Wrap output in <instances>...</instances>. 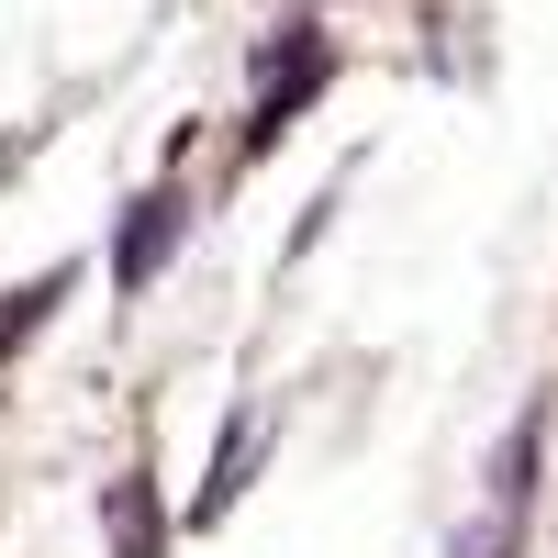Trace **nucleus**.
Segmentation results:
<instances>
[{"label":"nucleus","instance_id":"nucleus-1","mask_svg":"<svg viewBox=\"0 0 558 558\" xmlns=\"http://www.w3.org/2000/svg\"><path fill=\"white\" fill-rule=\"evenodd\" d=\"M525 470H536V413H525L514 436H502L492 492H481V514L458 525V547H447V558H514V547H525Z\"/></svg>","mask_w":558,"mask_h":558},{"label":"nucleus","instance_id":"nucleus-2","mask_svg":"<svg viewBox=\"0 0 558 558\" xmlns=\"http://www.w3.org/2000/svg\"><path fill=\"white\" fill-rule=\"evenodd\" d=\"M179 223H191V213H179L168 191H157V202H134V223H123V291H146V279H157V257H168Z\"/></svg>","mask_w":558,"mask_h":558},{"label":"nucleus","instance_id":"nucleus-3","mask_svg":"<svg viewBox=\"0 0 558 558\" xmlns=\"http://www.w3.org/2000/svg\"><path fill=\"white\" fill-rule=\"evenodd\" d=\"M112 558H157V514H146V481H112Z\"/></svg>","mask_w":558,"mask_h":558},{"label":"nucleus","instance_id":"nucleus-4","mask_svg":"<svg viewBox=\"0 0 558 558\" xmlns=\"http://www.w3.org/2000/svg\"><path fill=\"white\" fill-rule=\"evenodd\" d=\"M246 458H257V425H235V436H223V458H213V492H202V514H223V502L246 492Z\"/></svg>","mask_w":558,"mask_h":558},{"label":"nucleus","instance_id":"nucleus-5","mask_svg":"<svg viewBox=\"0 0 558 558\" xmlns=\"http://www.w3.org/2000/svg\"><path fill=\"white\" fill-rule=\"evenodd\" d=\"M57 291H68V268H57V279H34V291H23L12 313H0V357H12V347L34 336V324H45V302H57Z\"/></svg>","mask_w":558,"mask_h":558}]
</instances>
